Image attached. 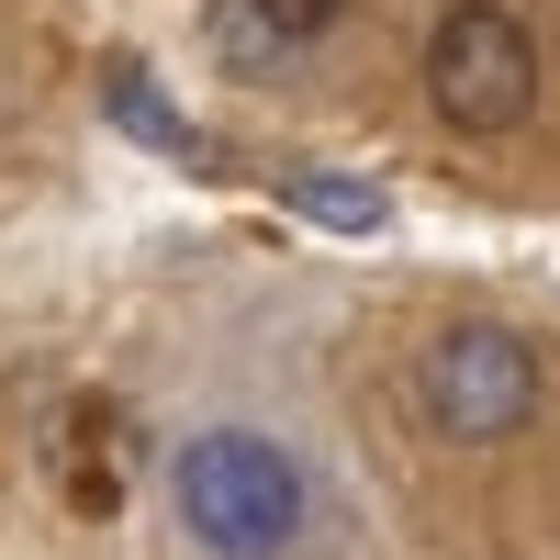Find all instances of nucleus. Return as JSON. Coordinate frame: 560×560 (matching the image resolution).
Wrapping results in <instances>:
<instances>
[{
    "label": "nucleus",
    "instance_id": "39448f33",
    "mask_svg": "<svg viewBox=\"0 0 560 560\" xmlns=\"http://www.w3.org/2000/svg\"><path fill=\"white\" fill-rule=\"evenodd\" d=\"M292 202L325 213V224H348V236H382V224H393V202L370 191V179H314V168H303V179H292Z\"/></svg>",
    "mask_w": 560,
    "mask_h": 560
},
{
    "label": "nucleus",
    "instance_id": "423d86ee",
    "mask_svg": "<svg viewBox=\"0 0 560 560\" xmlns=\"http://www.w3.org/2000/svg\"><path fill=\"white\" fill-rule=\"evenodd\" d=\"M247 12H258L269 34H292V45H303V34H325V23H337L348 0H247Z\"/></svg>",
    "mask_w": 560,
    "mask_h": 560
},
{
    "label": "nucleus",
    "instance_id": "f03ea898",
    "mask_svg": "<svg viewBox=\"0 0 560 560\" xmlns=\"http://www.w3.org/2000/svg\"><path fill=\"white\" fill-rule=\"evenodd\" d=\"M415 404H427L438 438L493 448V438H516L538 415V348L504 337V325H438L427 359H415Z\"/></svg>",
    "mask_w": 560,
    "mask_h": 560
},
{
    "label": "nucleus",
    "instance_id": "20e7f679",
    "mask_svg": "<svg viewBox=\"0 0 560 560\" xmlns=\"http://www.w3.org/2000/svg\"><path fill=\"white\" fill-rule=\"evenodd\" d=\"M102 102H113V124H124V135H147L158 158H191V168H213V158H202V124L179 113V102H158V79L135 68V57H102Z\"/></svg>",
    "mask_w": 560,
    "mask_h": 560
},
{
    "label": "nucleus",
    "instance_id": "7ed1b4c3",
    "mask_svg": "<svg viewBox=\"0 0 560 560\" xmlns=\"http://www.w3.org/2000/svg\"><path fill=\"white\" fill-rule=\"evenodd\" d=\"M427 102L459 135H516L538 113V45H527V23L493 12V0H459V12L427 34Z\"/></svg>",
    "mask_w": 560,
    "mask_h": 560
},
{
    "label": "nucleus",
    "instance_id": "f257e3e1",
    "mask_svg": "<svg viewBox=\"0 0 560 560\" xmlns=\"http://www.w3.org/2000/svg\"><path fill=\"white\" fill-rule=\"evenodd\" d=\"M168 493H179V527L213 560H280L303 538V471L247 427H202L168 459Z\"/></svg>",
    "mask_w": 560,
    "mask_h": 560
}]
</instances>
